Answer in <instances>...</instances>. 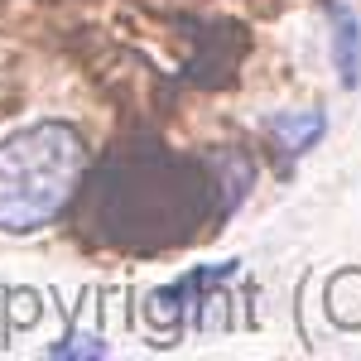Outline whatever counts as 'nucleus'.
Masks as SVG:
<instances>
[{
  "instance_id": "f257e3e1",
  "label": "nucleus",
  "mask_w": 361,
  "mask_h": 361,
  "mask_svg": "<svg viewBox=\"0 0 361 361\" xmlns=\"http://www.w3.org/2000/svg\"><path fill=\"white\" fill-rule=\"evenodd\" d=\"M82 169V135L68 121H34L0 140V231H44L73 202Z\"/></svg>"
},
{
  "instance_id": "f03ea898",
  "label": "nucleus",
  "mask_w": 361,
  "mask_h": 361,
  "mask_svg": "<svg viewBox=\"0 0 361 361\" xmlns=\"http://www.w3.org/2000/svg\"><path fill=\"white\" fill-rule=\"evenodd\" d=\"M231 275H236V260H222V265H202V270H188L183 279H173V284H164V289H154V294H149V308H145V318H149L154 328L173 333V328H183V313H188V308H197V328H212V313H207V304H217V299H212L207 289L226 284Z\"/></svg>"
},
{
  "instance_id": "7ed1b4c3",
  "label": "nucleus",
  "mask_w": 361,
  "mask_h": 361,
  "mask_svg": "<svg viewBox=\"0 0 361 361\" xmlns=\"http://www.w3.org/2000/svg\"><path fill=\"white\" fill-rule=\"evenodd\" d=\"M323 10H328V25H333V73L352 92L361 82V20L347 0H323Z\"/></svg>"
},
{
  "instance_id": "20e7f679",
  "label": "nucleus",
  "mask_w": 361,
  "mask_h": 361,
  "mask_svg": "<svg viewBox=\"0 0 361 361\" xmlns=\"http://www.w3.org/2000/svg\"><path fill=\"white\" fill-rule=\"evenodd\" d=\"M323 135H328V116L323 111H275V116H265V140L275 145L284 159H304Z\"/></svg>"
},
{
  "instance_id": "39448f33",
  "label": "nucleus",
  "mask_w": 361,
  "mask_h": 361,
  "mask_svg": "<svg viewBox=\"0 0 361 361\" xmlns=\"http://www.w3.org/2000/svg\"><path fill=\"white\" fill-rule=\"evenodd\" d=\"M106 352H111V347H106L97 333H68L63 342L49 347V357H63V361H102Z\"/></svg>"
},
{
  "instance_id": "423d86ee",
  "label": "nucleus",
  "mask_w": 361,
  "mask_h": 361,
  "mask_svg": "<svg viewBox=\"0 0 361 361\" xmlns=\"http://www.w3.org/2000/svg\"><path fill=\"white\" fill-rule=\"evenodd\" d=\"M34 323H39V294L34 289H15L10 294V337L20 328H34Z\"/></svg>"
}]
</instances>
